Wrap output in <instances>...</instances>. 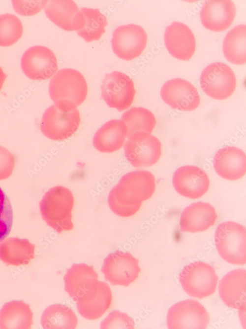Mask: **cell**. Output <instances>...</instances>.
<instances>
[{
	"mask_svg": "<svg viewBox=\"0 0 246 329\" xmlns=\"http://www.w3.org/2000/svg\"><path fill=\"white\" fill-rule=\"evenodd\" d=\"M218 280L215 269L200 261L185 266L179 275V282L185 292L199 299L215 292Z\"/></svg>",
	"mask_w": 246,
	"mask_h": 329,
	"instance_id": "5",
	"label": "cell"
},
{
	"mask_svg": "<svg viewBox=\"0 0 246 329\" xmlns=\"http://www.w3.org/2000/svg\"><path fill=\"white\" fill-rule=\"evenodd\" d=\"M78 320L73 311L63 304H53L43 312L41 323L45 329H74L77 327Z\"/></svg>",
	"mask_w": 246,
	"mask_h": 329,
	"instance_id": "29",
	"label": "cell"
},
{
	"mask_svg": "<svg viewBox=\"0 0 246 329\" xmlns=\"http://www.w3.org/2000/svg\"><path fill=\"white\" fill-rule=\"evenodd\" d=\"M79 10L82 22L81 27L76 31L78 35L87 42L98 40L105 32L106 17L98 8L82 7Z\"/></svg>",
	"mask_w": 246,
	"mask_h": 329,
	"instance_id": "30",
	"label": "cell"
},
{
	"mask_svg": "<svg viewBox=\"0 0 246 329\" xmlns=\"http://www.w3.org/2000/svg\"><path fill=\"white\" fill-rule=\"evenodd\" d=\"M216 219V211L211 204L203 202L193 203L183 211L180 228L183 232L203 231L214 225Z\"/></svg>",
	"mask_w": 246,
	"mask_h": 329,
	"instance_id": "21",
	"label": "cell"
},
{
	"mask_svg": "<svg viewBox=\"0 0 246 329\" xmlns=\"http://www.w3.org/2000/svg\"><path fill=\"white\" fill-rule=\"evenodd\" d=\"M236 13L231 0H210L203 4L200 12L203 25L215 31H224L233 23Z\"/></svg>",
	"mask_w": 246,
	"mask_h": 329,
	"instance_id": "18",
	"label": "cell"
},
{
	"mask_svg": "<svg viewBox=\"0 0 246 329\" xmlns=\"http://www.w3.org/2000/svg\"><path fill=\"white\" fill-rule=\"evenodd\" d=\"M147 41V35L141 26L129 24L114 30L111 44L113 52L118 57L129 61L140 55Z\"/></svg>",
	"mask_w": 246,
	"mask_h": 329,
	"instance_id": "12",
	"label": "cell"
},
{
	"mask_svg": "<svg viewBox=\"0 0 246 329\" xmlns=\"http://www.w3.org/2000/svg\"><path fill=\"white\" fill-rule=\"evenodd\" d=\"M200 84L203 91L216 100H224L234 92L237 80L231 68L225 63L215 62L202 72Z\"/></svg>",
	"mask_w": 246,
	"mask_h": 329,
	"instance_id": "7",
	"label": "cell"
},
{
	"mask_svg": "<svg viewBox=\"0 0 246 329\" xmlns=\"http://www.w3.org/2000/svg\"><path fill=\"white\" fill-rule=\"evenodd\" d=\"M172 182L179 194L190 199L202 196L207 192L210 184L206 172L193 165H185L178 168L173 176Z\"/></svg>",
	"mask_w": 246,
	"mask_h": 329,
	"instance_id": "15",
	"label": "cell"
},
{
	"mask_svg": "<svg viewBox=\"0 0 246 329\" xmlns=\"http://www.w3.org/2000/svg\"><path fill=\"white\" fill-rule=\"evenodd\" d=\"M98 274L93 266L85 263L73 264L63 277L66 292L74 301L92 288L98 281Z\"/></svg>",
	"mask_w": 246,
	"mask_h": 329,
	"instance_id": "23",
	"label": "cell"
},
{
	"mask_svg": "<svg viewBox=\"0 0 246 329\" xmlns=\"http://www.w3.org/2000/svg\"><path fill=\"white\" fill-rule=\"evenodd\" d=\"M216 249L227 262L237 265L246 262V230L242 225L228 221L220 223L215 234Z\"/></svg>",
	"mask_w": 246,
	"mask_h": 329,
	"instance_id": "4",
	"label": "cell"
},
{
	"mask_svg": "<svg viewBox=\"0 0 246 329\" xmlns=\"http://www.w3.org/2000/svg\"><path fill=\"white\" fill-rule=\"evenodd\" d=\"M44 11L48 18L63 30L77 31L81 26L82 16L73 0H48Z\"/></svg>",
	"mask_w": 246,
	"mask_h": 329,
	"instance_id": "22",
	"label": "cell"
},
{
	"mask_svg": "<svg viewBox=\"0 0 246 329\" xmlns=\"http://www.w3.org/2000/svg\"><path fill=\"white\" fill-rule=\"evenodd\" d=\"M165 46L174 58L189 60L195 51L194 35L189 28L180 22H174L166 28L164 35Z\"/></svg>",
	"mask_w": 246,
	"mask_h": 329,
	"instance_id": "17",
	"label": "cell"
},
{
	"mask_svg": "<svg viewBox=\"0 0 246 329\" xmlns=\"http://www.w3.org/2000/svg\"><path fill=\"white\" fill-rule=\"evenodd\" d=\"M220 297L228 307L243 310L246 303V271L237 269L226 274L218 285Z\"/></svg>",
	"mask_w": 246,
	"mask_h": 329,
	"instance_id": "20",
	"label": "cell"
},
{
	"mask_svg": "<svg viewBox=\"0 0 246 329\" xmlns=\"http://www.w3.org/2000/svg\"><path fill=\"white\" fill-rule=\"evenodd\" d=\"M21 66L28 77L36 80L50 78L58 68L54 53L41 45L32 46L27 50L21 58Z\"/></svg>",
	"mask_w": 246,
	"mask_h": 329,
	"instance_id": "13",
	"label": "cell"
},
{
	"mask_svg": "<svg viewBox=\"0 0 246 329\" xmlns=\"http://www.w3.org/2000/svg\"><path fill=\"white\" fill-rule=\"evenodd\" d=\"M139 260L129 253L117 251L104 259L101 272L112 285L129 286L138 277Z\"/></svg>",
	"mask_w": 246,
	"mask_h": 329,
	"instance_id": "8",
	"label": "cell"
},
{
	"mask_svg": "<svg viewBox=\"0 0 246 329\" xmlns=\"http://www.w3.org/2000/svg\"><path fill=\"white\" fill-rule=\"evenodd\" d=\"M49 92L57 108L71 110L85 100L88 86L85 77L79 71L63 69L58 71L51 79Z\"/></svg>",
	"mask_w": 246,
	"mask_h": 329,
	"instance_id": "2",
	"label": "cell"
},
{
	"mask_svg": "<svg viewBox=\"0 0 246 329\" xmlns=\"http://www.w3.org/2000/svg\"><path fill=\"white\" fill-rule=\"evenodd\" d=\"M101 329H134L133 320L128 315L114 311L101 322Z\"/></svg>",
	"mask_w": 246,
	"mask_h": 329,
	"instance_id": "33",
	"label": "cell"
},
{
	"mask_svg": "<svg viewBox=\"0 0 246 329\" xmlns=\"http://www.w3.org/2000/svg\"><path fill=\"white\" fill-rule=\"evenodd\" d=\"M155 189L154 175L136 170L123 175L110 191L108 202L111 210L122 217H129L140 209L143 201L151 198Z\"/></svg>",
	"mask_w": 246,
	"mask_h": 329,
	"instance_id": "1",
	"label": "cell"
},
{
	"mask_svg": "<svg viewBox=\"0 0 246 329\" xmlns=\"http://www.w3.org/2000/svg\"><path fill=\"white\" fill-rule=\"evenodd\" d=\"M127 131V138L137 134H150L156 125L154 114L142 107H133L125 111L121 117Z\"/></svg>",
	"mask_w": 246,
	"mask_h": 329,
	"instance_id": "27",
	"label": "cell"
},
{
	"mask_svg": "<svg viewBox=\"0 0 246 329\" xmlns=\"http://www.w3.org/2000/svg\"><path fill=\"white\" fill-rule=\"evenodd\" d=\"M124 155L135 167H150L155 164L161 155V144L155 136L137 134L128 138L124 146Z\"/></svg>",
	"mask_w": 246,
	"mask_h": 329,
	"instance_id": "11",
	"label": "cell"
},
{
	"mask_svg": "<svg viewBox=\"0 0 246 329\" xmlns=\"http://www.w3.org/2000/svg\"><path fill=\"white\" fill-rule=\"evenodd\" d=\"M23 25L15 15L6 13L0 15V46H9L22 37Z\"/></svg>",
	"mask_w": 246,
	"mask_h": 329,
	"instance_id": "31",
	"label": "cell"
},
{
	"mask_svg": "<svg viewBox=\"0 0 246 329\" xmlns=\"http://www.w3.org/2000/svg\"><path fill=\"white\" fill-rule=\"evenodd\" d=\"M74 199L67 188L58 185L50 188L39 203L43 220L57 233L70 231L74 228L72 212Z\"/></svg>",
	"mask_w": 246,
	"mask_h": 329,
	"instance_id": "3",
	"label": "cell"
},
{
	"mask_svg": "<svg viewBox=\"0 0 246 329\" xmlns=\"http://www.w3.org/2000/svg\"><path fill=\"white\" fill-rule=\"evenodd\" d=\"M15 156L3 146H0V181L9 178L15 165Z\"/></svg>",
	"mask_w": 246,
	"mask_h": 329,
	"instance_id": "35",
	"label": "cell"
},
{
	"mask_svg": "<svg viewBox=\"0 0 246 329\" xmlns=\"http://www.w3.org/2000/svg\"><path fill=\"white\" fill-rule=\"evenodd\" d=\"M80 123V113L77 108L64 110L53 105L44 111L40 128L47 138L62 141L71 137L78 130Z\"/></svg>",
	"mask_w": 246,
	"mask_h": 329,
	"instance_id": "6",
	"label": "cell"
},
{
	"mask_svg": "<svg viewBox=\"0 0 246 329\" xmlns=\"http://www.w3.org/2000/svg\"><path fill=\"white\" fill-rule=\"evenodd\" d=\"M213 165L215 172L221 178L230 181L238 180L246 174V153L235 146L222 147L215 153Z\"/></svg>",
	"mask_w": 246,
	"mask_h": 329,
	"instance_id": "19",
	"label": "cell"
},
{
	"mask_svg": "<svg viewBox=\"0 0 246 329\" xmlns=\"http://www.w3.org/2000/svg\"><path fill=\"white\" fill-rule=\"evenodd\" d=\"M7 75L3 72L2 69L0 67V91L3 87Z\"/></svg>",
	"mask_w": 246,
	"mask_h": 329,
	"instance_id": "36",
	"label": "cell"
},
{
	"mask_svg": "<svg viewBox=\"0 0 246 329\" xmlns=\"http://www.w3.org/2000/svg\"><path fill=\"white\" fill-rule=\"evenodd\" d=\"M246 27L239 25L230 30L223 42V52L229 62L237 65L246 63Z\"/></svg>",
	"mask_w": 246,
	"mask_h": 329,
	"instance_id": "28",
	"label": "cell"
},
{
	"mask_svg": "<svg viewBox=\"0 0 246 329\" xmlns=\"http://www.w3.org/2000/svg\"><path fill=\"white\" fill-rule=\"evenodd\" d=\"M15 11L24 16H30L38 13L47 4L48 0H12Z\"/></svg>",
	"mask_w": 246,
	"mask_h": 329,
	"instance_id": "34",
	"label": "cell"
},
{
	"mask_svg": "<svg viewBox=\"0 0 246 329\" xmlns=\"http://www.w3.org/2000/svg\"><path fill=\"white\" fill-rule=\"evenodd\" d=\"M101 90V97L107 105L119 111L131 106L136 93L132 80L126 74L118 71L105 75Z\"/></svg>",
	"mask_w": 246,
	"mask_h": 329,
	"instance_id": "10",
	"label": "cell"
},
{
	"mask_svg": "<svg viewBox=\"0 0 246 329\" xmlns=\"http://www.w3.org/2000/svg\"><path fill=\"white\" fill-rule=\"evenodd\" d=\"M209 315L198 301L187 299L173 305L168 310L166 322L170 329H206Z\"/></svg>",
	"mask_w": 246,
	"mask_h": 329,
	"instance_id": "9",
	"label": "cell"
},
{
	"mask_svg": "<svg viewBox=\"0 0 246 329\" xmlns=\"http://www.w3.org/2000/svg\"><path fill=\"white\" fill-rule=\"evenodd\" d=\"M127 137L126 127L121 120H111L103 124L93 139L94 147L100 152L111 153L120 149Z\"/></svg>",
	"mask_w": 246,
	"mask_h": 329,
	"instance_id": "24",
	"label": "cell"
},
{
	"mask_svg": "<svg viewBox=\"0 0 246 329\" xmlns=\"http://www.w3.org/2000/svg\"><path fill=\"white\" fill-rule=\"evenodd\" d=\"M112 294L109 286L97 281L94 286L76 300L79 313L90 320L101 317L111 307Z\"/></svg>",
	"mask_w": 246,
	"mask_h": 329,
	"instance_id": "16",
	"label": "cell"
},
{
	"mask_svg": "<svg viewBox=\"0 0 246 329\" xmlns=\"http://www.w3.org/2000/svg\"><path fill=\"white\" fill-rule=\"evenodd\" d=\"M35 250L28 239L9 238L0 242V260L8 265H27L34 258Z\"/></svg>",
	"mask_w": 246,
	"mask_h": 329,
	"instance_id": "25",
	"label": "cell"
},
{
	"mask_svg": "<svg viewBox=\"0 0 246 329\" xmlns=\"http://www.w3.org/2000/svg\"><path fill=\"white\" fill-rule=\"evenodd\" d=\"M13 221V213L10 201L0 186V241L9 235Z\"/></svg>",
	"mask_w": 246,
	"mask_h": 329,
	"instance_id": "32",
	"label": "cell"
},
{
	"mask_svg": "<svg viewBox=\"0 0 246 329\" xmlns=\"http://www.w3.org/2000/svg\"><path fill=\"white\" fill-rule=\"evenodd\" d=\"M32 319V312L28 304L23 300H13L0 310V329H30Z\"/></svg>",
	"mask_w": 246,
	"mask_h": 329,
	"instance_id": "26",
	"label": "cell"
},
{
	"mask_svg": "<svg viewBox=\"0 0 246 329\" xmlns=\"http://www.w3.org/2000/svg\"><path fill=\"white\" fill-rule=\"evenodd\" d=\"M160 95L170 107L180 110H195L200 103L197 89L188 81L180 78L165 82L161 87Z\"/></svg>",
	"mask_w": 246,
	"mask_h": 329,
	"instance_id": "14",
	"label": "cell"
}]
</instances>
